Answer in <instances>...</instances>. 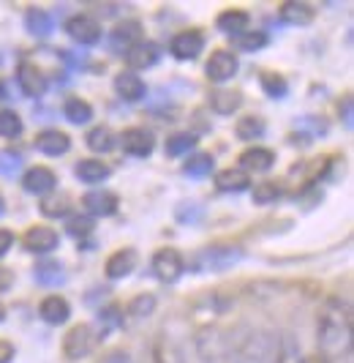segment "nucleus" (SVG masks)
Instances as JSON below:
<instances>
[{
  "mask_svg": "<svg viewBox=\"0 0 354 363\" xmlns=\"http://www.w3.org/2000/svg\"><path fill=\"white\" fill-rule=\"evenodd\" d=\"M11 284H14V271L0 268V292H8L11 290Z\"/></svg>",
  "mask_w": 354,
  "mask_h": 363,
  "instance_id": "48",
  "label": "nucleus"
},
{
  "mask_svg": "<svg viewBox=\"0 0 354 363\" xmlns=\"http://www.w3.org/2000/svg\"><path fill=\"white\" fill-rule=\"evenodd\" d=\"M38 211H41V216L47 218H63L69 216L71 202L66 197H44V200L38 202Z\"/></svg>",
  "mask_w": 354,
  "mask_h": 363,
  "instance_id": "41",
  "label": "nucleus"
},
{
  "mask_svg": "<svg viewBox=\"0 0 354 363\" xmlns=\"http://www.w3.org/2000/svg\"><path fill=\"white\" fill-rule=\"evenodd\" d=\"M278 17H281L286 25L305 28V25L314 22L316 9H314L311 3H305V0H286V3H281V9H278Z\"/></svg>",
  "mask_w": 354,
  "mask_h": 363,
  "instance_id": "23",
  "label": "nucleus"
},
{
  "mask_svg": "<svg viewBox=\"0 0 354 363\" xmlns=\"http://www.w3.org/2000/svg\"><path fill=\"white\" fill-rule=\"evenodd\" d=\"M305 363H333V358H327L324 352H311L305 355Z\"/></svg>",
  "mask_w": 354,
  "mask_h": 363,
  "instance_id": "51",
  "label": "nucleus"
},
{
  "mask_svg": "<svg viewBox=\"0 0 354 363\" xmlns=\"http://www.w3.org/2000/svg\"><path fill=\"white\" fill-rule=\"evenodd\" d=\"M232 301L227 292H221V290H212L210 295H205L199 303H196V309L199 311H210V314H227V311L232 309Z\"/></svg>",
  "mask_w": 354,
  "mask_h": 363,
  "instance_id": "39",
  "label": "nucleus"
},
{
  "mask_svg": "<svg viewBox=\"0 0 354 363\" xmlns=\"http://www.w3.org/2000/svg\"><path fill=\"white\" fill-rule=\"evenodd\" d=\"M240 259H243V249H240V246L215 243V246H207V249L199 255V265L207 268V271H227L232 265H237Z\"/></svg>",
  "mask_w": 354,
  "mask_h": 363,
  "instance_id": "6",
  "label": "nucleus"
},
{
  "mask_svg": "<svg viewBox=\"0 0 354 363\" xmlns=\"http://www.w3.org/2000/svg\"><path fill=\"white\" fill-rule=\"evenodd\" d=\"M35 150H41L44 156H63L71 150V137L60 128H44L35 134Z\"/></svg>",
  "mask_w": 354,
  "mask_h": 363,
  "instance_id": "16",
  "label": "nucleus"
},
{
  "mask_svg": "<svg viewBox=\"0 0 354 363\" xmlns=\"http://www.w3.org/2000/svg\"><path fill=\"white\" fill-rule=\"evenodd\" d=\"M17 82H19V88H22V93H25V96H30V99H38V96H44V93H47V77L41 74L38 66L28 63V60H25V63H19Z\"/></svg>",
  "mask_w": 354,
  "mask_h": 363,
  "instance_id": "21",
  "label": "nucleus"
},
{
  "mask_svg": "<svg viewBox=\"0 0 354 363\" xmlns=\"http://www.w3.org/2000/svg\"><path fill=\"white\" fill-rule=\"evenodd\" d=\"M265 121L259 115H243L237 123H234V134L237 140L243 143H253V140H262L265 137Z\"/></svg>",
  "mask_w": 354,
  "mask_h": 363,
  "instance_id": "30",
  "label": "nucleus"
},
{
  "mask_svg": "<svg viewBox=\"0 0 354 363\" xmlns=\"http://www.w3.org/2000/svg\"><path fill=\"white\" fill-rule=\"evenodd\" d=\"M240 69V60L232 50H215L205 63V74L212 82H229Z\"/></svg>",
  "mask_w": 354,
  "mask_h": 363,
  "instance_id": "11",
  "label": "nucleus"
},
{
  "mask_svg": "<svg viewBox=\"0 0 354 363\" xmlns=\"http://www.w3.org/2000/svg\"><path fill=\"white\" fill-rule=\"evenodd\" d=\"M19 167H22V156L0 147V175H14Z\"/></svg>",
  "mask_w": 354,
  "mask_h": 363,
  "instance_id": "45",
  "label": "nucleus"
},
{
  "mask_svg": "<svg viewBox=\"0 0 354 363\" xmlns=\"http://www.w3.org/2000/svg\"><path fill=\"white\" fill-rule=\"evenodd\" d=\"M215 189L224 191V194H240V191L251 189V175H246L237 167H227L215 175Z\"/></svg>",
  "mask_w": 354,
  "mask_h": 363,
  "instance_id": "25",
  "label": "nucleus"
},
{
  "mask_svg": "<svg viewBox=\"0 0 354 363\" xmlns=\"http://www.w3.org/2000/svg\"><path fill=\"white\" fill-rule=\"evenodd\" d=\"M6 320V306H3V301H0V323Z\"/></svg>",
  "mask_w": 354,
  "mask_h": 363,
  "instance_id": "53",
  "label": "nucleus"
},
{
  "mask_svg": "<svg viewBox=\"0 0 354 363\" xmlns=\"http://www.w3.org/2000/svg\"><path fill=\"white\" fill-rule=\"evenodd\" d=\"M142 41H144V28H142L137 19H123V22H118V25L112 28V33H109L112 50L120 55H125L128 50H134Z\"/></svg>",
  "mask_w": 354,
  "mask_h": 363,
  "instance_id": "9",
  "label": "nucleus"
},
{
  "mask_svg": "<svg viewBox=\"0 0 354 363\" xmlns=\"http://www.w3.org/2000/svg\"><path fill=\"white\" fill-rule=\"evenodd\" d=\"M115 93L123 99V101H142L144 96H147V85H144V79H142L139 74L134 72H120L115 77Z\"/></svg>",
  "mask_w": 354,
  "mask_h": 363,
  "instance_id": "24",
  "label": "nucleus"
},
{
  "mask_svg": "<svg viewBox=\"0 0 354 363\" xmlns=\"http://www.w3.org/2000/svg\"><path fill=\"white\" fill-rule=\"evenodd\" d=\"M343 123L346 128H352V96L343 99Z\"/></svg>",
  "mask_w": 354,
  "mask_h": 363,
  "instance_id": "50",
  "label": "nucleus"
},
{
  "mask_svg": "<svg viewBox=\"0 0 354 363\" xmlns=\"http://www.w3.org/2000/svg\"><path fill=\"white\" fill-rule=\"evenodd\" d=\"M212 167H215V159H212L210 153H196V156H191L185 162V172L194 175V178H205V175L212 172Z\"/></svg>",
  "mask_w": 354,
  "mask_h": 363,
  "instance_id": "43",
  "label": "nucleus"
},
{
  "mask_svg": "<svg viewBox=\"0 0 354 363\" xmlns=\"http://www.w3.org/2000/svg\"><path fill=\"white\" fill-rule=\"evenodd\" d=\"M134 268H137V252L134 249H118V252H112V255L106 257L104 273L106 279L120 281L125 276H131Z\"/></svg>",
  "mask_w": 354,
  "mask_h": 363,
  "instance_id": "18",
  "label": "nucleus"
},
{
  "mask_svg": "<svg viewBox=\"0 0 354 363\" xmlns=\"http://www.w3.org/2000/svg\"><path fill=\"white\" fill-rule=\"evenodd\" d=\"M281 281H273V279H259V281H251L246 284V295L251 301H273L275 295H281Z\"/></svg>",
  "mask_w": 354,
  "mask_h": 363,
  "instance_id": "36",
  "label": "nucleus"
},
{
  "mask_svg": "<svg viewBox=\"0 0 354 363\" xmlns=\"http://www.w3.org/2000/svg\"><path fill=\"white\" fill-rule=\"evenodd\" d=\"M262 91L270 96V99H283L286 91H289V85H286V79H283L281 74L275 72H262Z\"/></svg>",
  "mask_w": 354,
  "mask_h": 363,
  "instance_id": "42",
  "label": "nucleus"
},
{
  "mask_svg": "<svg viewBox=\"0 0 354 363\" xmlns=\"http://www.w3.org/2000/svg\"><path fill=\"white\" fill-rule=\"evenodd\" d=\"M153 311H156V295L142 292V295H137V298H131V301H128L123 317L134 320V323H139V320H147Z\"/></svg>",
  "mask_w": 354,
  "mask_h": 363,
  "instance_id": "33",
  "label": "nucleus"
},
{
  "mask_svg": "<svg viewBox=\"0 0 354 363\" xmlns=\"http://www.w3.org/2000/svg\"><path fill=\"white\" fill-rule=\"evenodd\" d=\"M11 246H14V233L0 227V259L11 252Z\"/></svg>",
  "mask_w": 354,
  "mask_h": 363,
  "instance_id": "46",
  "label": "nucleus"
},
{
  "mask_svg": "<svg viewBox=\"0 0 354 363\" xmlns=\"http://www.w3.org/2000/svg\"><path fill=\"white\" fill-rule=\"evenodd\" d=\"M66 230H69V233L76 238V240H82V238L93 235L96 224H93V218H90V216H71L69 224H66Z\"/></svg>",
  "mask_w": 354,
  "mask_h": 363,
  "instance_id": "44",
  "label": "nucleus"
},
{
  "mask_svg": "<svg viewBox=\"0 0 354 363\" xmlns=\"http://www.w3.org/2000/svg\"><path fill=\"white\" fill-rule=\"evenodd\" d=\"M14 355H17V350L11 342H6V339H0V363H11L14 361Z\"/></svg>",
  "mask_w": 354,
  "mask_h": 363,
  "instance_id": "47",
  "label": "nucleus"
},
{
  "mask_svg": "<svg viewBox=\"0 0 354 363\" xmlns=\"http://www.w3.org/2000/svg\"><path fill=\"white\" fill-rule=\"evenodd\" d=\"M196 143H199L196 134H191V131H177V134H172V137H166L164 153L172 156V159H180V156H185L188 150H194Z\"/></svg>",
  "mask_w": 354,
  "mask_h": 363,
  "instance_id": "34",
  "label": "nucleus"
},
{
  "mask_svg": "<svg viewBox=\"0 0 354 363\" xmlns=\"http://www.w3.org/2000/svg\"><path fill=\"white\" fill-rule=\"evenodd\" d=\"M210 107H212V112H218V115H234L237 109L243 107V93L218 88V91L210 93Z\"/></svg>",
  "mask_w": 354,
  "mask_h": 363,
  "instance_id": "28",
  "label": "nucleus"
},
{
  "mask_svg": "<svg viewBox=\"0 0 354 363\" xmlns=\"http://www.w3.org/2000/svg\"><path fill=\"white\" fill-rule=\"evenodd\" d=\"M275 336L273 330H251L237 347H232V363H270L273 350H275Z\"/></svg>",
  "mask_w": 354,
  "mask_h": 363,
  "instance_id": "2",
  "label": "nucleus"
},
{
  "mask_svg": "<svg viewBox=\"0 0 354 363\" xmlns=\"http://www.w3.org/2000/svg\"><path fill=\"white\" fill-rule=\"evenodd\" d=\"M38 317H41L47 325H63V323H69V317H71V303L63 295H47V298L38 303Z\"/></svg>",
  "mask_w": 354,
  "mask_h": 363,
  "instance_id": "19",
  "label": "nucleus"
},
{
  "mask_svg": "<svg viewBox=\"0 0 354 363\" xmlns=\"http://www.w3.org/2000/svg\"><path fill=\"white\" fill-rule=\"evenodd\" d=\"M33 276L38 284H47V287H57V284L66 281V271H63V265H60L57 259H44V262H38Z\"/></svg>",
  "mask_w": 354,
  "mask_h": 363,
  "instance_id": "31",
  "label": "nucleus"
},
{
  "mask_svg": "<svg viewBox=\"0 0 354 363\" xmlns=\"http://www.w3.org/2000/svg\"><path fill=\"white\" fill-rule=\"evenodd\" d=\"M270 363H305L300 339L292 336L289 330H283L275 336V350H273V361Z\"/></svg>",
  "mask_w": 354,
  "mask_h": 363,
  "instance_id": "22",
  "label": "nucleus"
},
{
  "mask_svg": "<svg viewBox=\"0 0 354 363\" xmlns=\"http://www.w3.org/2000/svg\"><path fill=\"white\" fill-rule=\"evenodd\" d=\"M3 208H6V202H3V194H0V213H3Z\"/></svg>",
  "mask_w": 354,
  "mask_h": 363,
  "instance_id": "54",
  "label": "nucleus"
},
{
  "mask_svg": "<svg viewBox=\"0 0 354 363\" xmlns=\"http://www.w3.org/2000/svg\"><path fill=\"white\" fill-rule=\"evenodd\" d=\"M74 175L82 183H88V186H96V183H104L112 175V169L101 159H82V162L74 167Z\"/></svg>",
  "mask_w": 354,
  "mask_h": 363,
  "instance_id": "27",
  "label": "nucleus"
},
{
  "mask_svg": "<svg viewBox=\"0 0 354 363\" xmlns=\"http://www.w3.org/2000/svg\"><path fill=\"white\" fill-rule=\"evenodd\" d=\"M273 164H275V153L270 147L253 145L240 153V167L237 169H243L246 175H251V172H270Z\"/></svg>",
  "mask_w": 354,
  "mask_h": 363,
  "instance_id": "17",
  "label": "nucleus"
},
{
  "mask_svg": "<svg viewBox=\"0 0 354 363\" xmlns=\"http://www.w3.org/2000/svg\"><path fill=\"white\" fill-rule=\"evenodd\" d=\"M22 246L30 255H50V252H55L60 246V235H57V230L47 227V224H35L30 230H25Z\"/></svg>",
  "mask_w": 354,
  "mask_h": 363,
  "instance_id": "8",
  "label": "nucleus"
},
{
  "mask_svg": "<svg viewBox=\"0 0 354 363\" xmlns=\"http://www.w3.org/2000/svg\"><path fill=\"white\" fill-rule=\"evenodd\" d=\"M150 268H153V273H156L159 281H164V284H175L177 279L185 273V259H183V255H180L177 249L164 246V249H159V252L153 255Z\"/></svg>",
  "mask_w": 354,
  "mask_h": 363,
  "instance_id": "5",
  "label": "nucleus"
},
{
  "mask_svg": "<svg viewBox=\"0 0 354 363\" xmlns=\"http://www.w3.org/2000/svg\"><path fill=\"white\" fill-rule=\"evenodd\" d=\"M120 145H123V150L128 156H134V159H147V156L156 150V137H153L147 128L131 126L120 134Z\"/></svg>",
  "mask_w": 354,
  "mask_h": 363,
  "instance_id": "12",
  "label": "nucleus"
},
{
  "mask_svg": "<svg viewBox=\"0 0 354 363\" xmlns=\"http://www.w3.org/2000/svg\"><path fill=\"white\" fill-rule=\"evenodd\" d=\"M202 50H205V33L202 30H180L169 41V52L177 60H194V57H199Z\"/></svg>",
  "mask_w": 354,
  "mask_h": 363,
  "instance_id": "13",
  "label": "nucleus"
},
{
  "mask_svg": "<svg viewBox=\"0 0 354 363\" xmlns=\"http://www.w3.org/2000/svg\"><path fill=\"white\" fill-rule=\"evenodd\" d=\"M63 115H66V121L74 123V126H85V123H90V118H93V107H90V101H85V99L71 96V99H66V104H63Z\"/></svg>",
  "mask_w": 354,
  "mask_h": 363,
  "instance_id": "32",
  "label": "nucleus"
},
{
  "mask_svg": "<svg viewBox=\"0 0 354 363\" xmlns=\"http://www.w3.org/2000/svg\"><path fill=\"white\" fill-rule=\"evenodd\" d=\"M248 25H251V17H248L246 11H240V9H227V11H221V14L215 17V28L232 38L246 33Z\"/></svg>",
  "mask_w": 354,
  "mask_h": 363,
  "instance_id": "26",
  "label": "nucleus"
},
{
  "mask_svg": "<svg viewBox=\"0 0 354 363\" xmlns=\"http://www.w3.org/2000/svg\"><path fill=\"white\" fill-rule=\"evenodd\" d=\"M104 363H134V361H131V355H128V352L115 350V352H109V355H106Z\"/></svg>",
  "mask_w": 354,
  "mask_h": 363,
  "instance_id": "49",
  "label": "nucleus"
},
{
  "mask_svg": "<svg viewBox=\"0 0 354 363\" xmlns=\"http://www.w3.org/2000/svg\"><path fill=\"white\" fill-rule=\"evenodd\" d=\"M82 205H85V211H88L90 216H112V213H118V194L115 191H106V189H96V191H88L85 197H82Z\"/></svg>",
  "mask_w": 354,
  "mask_h": 363,
  "instance_id": "20",
  "label": "nucleus"
},
{
  "mask_svg": "<svg viewBox=\"0 0 354 363\" xmlns=\"http://www.w3.org/2000/svg\"><path fill=\"white\" fill-rule=\"evenodd\" d=\"M147 363H185L180 347L166 336V333H156L147 345Z\"/></svg>",
  "mask_w": 354,
  "mask_h": 363,
  "instance_id": "14",
  "label": "nucleus"
},
{
  "mask_svg": "<svg viewBox=\"0 0 354 363\" xmlns=\"http://www.w3.org/2000/svg\"><path fill=\"white\" fill-rule=\"evenodd\" d=\"M267 44H270V36L265 30H253V28H248L246 33L234 36V47L243 50V52H259V50H265Z\"/></svg>",
  "mask_w": 354,
  "mask_h": 363,
  "instance_id": "38",
  "label": "nucleus"
},
{
  "mask_svg": "<svg viewBox=\"0 0 354 363\" xmlns=\"http://www.w3.org/2000/svg\"><path fill=\"white\" fill-rule=\"evenodd\" d=\"M316 342L319 352L327 358L349 352L352 342V309L343 298H327L316 314Z\"/></svg>",
  "mask_w": 354,
  "mask_h": 363,
  "instance_id": "1",
  "label": "nucleus"
},
{
  "mask_svg": "<svg viewBox=\"0 0 354 363\" xmlns=\"http://www.w3.org/2000/svg\"><path fill=\"white\" fill-rule=\"evenodd\" d=\"M66 33H69L79 47H96L101 41V22L90 14H74L66 22Z\"/></svg>",
  "mask_w": 354,
  "mask_h": 363,
  "instance_id": "7",
  "label": "nucleus"
},
{
  "mask_svg": "<svg viewBox=\"0 0 354 363\" xmlns=\"http://www.w3.org/2000/svg\"><path fill=\"white\" fill-rule=\"evenodd\" d=\"M194 345H196V352L202 355L205 363H221L232 352L229 339H227L224 330H218V328H202V330L196 333Z\"/></svg>",
  "mask_w": 354,
  "mask_h": 363,
  "instance_id": "4",
  "label": "nucleus"
},
{
  "mask_svg": "<svg viewBox=\"0 0 354 363\" xmlns=\"http://www.w3.org/2000/svg\"><path fill=\"white\" fill-rule=\"evenodd\" d=\"M161 57V50L156 41H142V44H137L134 50H128L125 52V63H128V69L137 74V72H147V69H153L156 63H159Z\"/></svg>",
  "mask_w": 354,
  "mask_h": 363,
  "instance_id": "15",
  "label": "nucleus"
},
{
  "mask_svg": "<svg viewBox=\"0 0 354 363\" xmlns=\"http://www.w3.org/2000/svg\"><path fill=\"white\" fill-rule=\"evenodd\" d=\"M25 131V123L19 118V112L14 109H0V137L3 140H17Z\"/></svg>",
  "mask_w": 354,
  "mask_h": 363,
  "instance_id": "40",
  "label": "nucleus"
},
{
  "mask_svg": "<svg viewBox=\"0 0 354 363\" xmlns=\"http://www.w3.org/2000/svg\"><path fill=\"white\" fill-rule=\"evenodd\" d=\"M85 143H88L93 153H109L118 140H115V131L109 126H93L88 131V137H85Z\"/></svg>",
  "mask_w": 354,
  "mask_h": 363,
  "instance_id": "35",
  "label": "nucleus"
},
{
  "mask_svg": "<svg viewBox=\"0 0 354 363\" xmlns=\"http://www.w3.org/2000/svg\"><path fill=\"white\" fill-rule=\"evenodd\" d=\"M55 186H57V175H55L50 167H44V164H35L30 169H25V175H22V189L28 194H33V197L52 194Z\"/></svg>",
  "mask_w": 354,
  "mask_h": 363,
  "instance_id": "10",
  "label": "nucleus"
},
{
  "mask_svg": "<svg viewBox=\"0 0 354 363\" xmlns=\"http://www.w3.org/2000/svg\"><path fill=\"white\" fill-rule=\"evenodd\" d=\"M52 28H55L52 17H50L44 9H28V11H25V30H28L30 36H38V38L50 36Z\"/></svg>",
  "mask_w": 354,
  "mask_h": 363,
  "instance_id": "29",
  "label": "nucleus"
},
{
  "mask_svg": "<svg viewBox=\"0 0 354 363\" xmlns=\"http://www.w3.org/2000/svg\"><path fill=\"white\" fill-rule=\"evenodd\" d=\"M251 197H253L256 205H273V202H278L283 197V186L278 181H259L253 186Z\"/></svg>",
  "mask_w": 354,
  "mask_h": 363,
  "instance_id": "37",
  "label": "nucleus"
},
{
  "mask_svg": "<svg viewBox=\"0 0 354 363\" xmlns=\"http://www.w3.org/2000/svg\"><path fill=\"white\" fill-rule=\"evenodd\" d=\"M6 96H8V93H6V85H3V79H0V101H3Z\"/></svg>",
  "mask_w": 354,
  "mask_h": 363,
  "instance_id": "52",
  "label": "nucleus"
},
{
  "mask_svg": "<svg viewBox=\"0 0 354 363\" xmlns=\"http://www.w3.org/2000/svg\"><path fill=\"white\" fill-rule=\"evenodd\" d=\"M96 342H98V333L88 323H79V325L69 328V333L63 336V345H60L63 358L66 361H82V358H88L90 352H93Z\"/></svg>",
  "mask_w": 354,
  "mask_h": 363,
  "instance_id": "3",
  "label": "nucleus"
}]
</instances>
